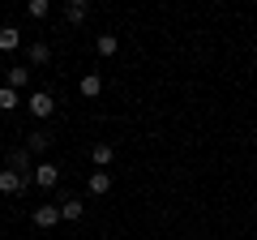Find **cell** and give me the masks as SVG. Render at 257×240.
Listing matches in <instances>:
<instances>
[{
  "mask_svg": "<svg viewBox=\"0 0 257 240\" xmlns=\"http://www.w3.org/2000/svg\"><path fill=\"white\" fill-rule=\"evenodd\" d=\"M60 223V206H35V227H56Z\"/></svg>",
  "mask_w": 257,
  "mask_h": 240,
  "instance_id": "5b68a950",
  "label": "cell"
},
{
  "mask_svg": "<svg viewBox=\"0 0 257 240\" xmlns=\"http://www.w3.org/2000/svg\"><path fill=\"white\" fill-rule=\"evenodd\" d=\"M30 185H39V189H56V185H60V167L47 163V159H43V163H35V172H30Z\"/></svg>",
  "mask_w": 257,
  "mask_h": 240,
  "instance_id": "6da1fadb",
  "label": "cell"
},
{
  "mask_svg": "<svg viewBox=\"0 0 257 240\" xmlns=\"http://www.w3.org/2000/svg\"><path fill=\"white\" fill-rule=\"evenodd\" d=\"M18 90H13V86H0V111H13V107H18Z\"/></svg>",
  "mask_w": 257,
  "mask_h": 240,
  "instance_id": "7c38bea8",
  "label": "cell"
},
{
  "mask_svg": "<svg viewBox=\"0 0 257 240\" xmlns=\"http://www.w3.org/2000/svg\"><path fill=\"white\" fill-rule=\"evenodd\" d=\"M77 90H82V94H86V99H94V94H99V90H103V77H99V73H86V77H82V82H77Z\"/></svg>",
  "mask_w": 257,
  "mask_h": 240,
  "instance_id": "9c48e42d",
  "label": "cell"
},
{
  "mask_svg": "<svg viewBox=\"0 0 257 240\" xmlns=\"http://www.w3.org/2000/svg\"><path fill=\"white\" fill-rule=\"evenodd\" d=\"M9 172H18V176H26V172H35V163H30V150L26 146H18V150H9Z\"/></svg>",
  "mask_w": 257,
  "mask_h": 240,
  "instance_id": "277c9868",
  "label": "cell"
},
{
  "mask_svg": "<svg viewBox=\"0 0 257 240\" xmlns=\"http://www.w3.org/2000/svg\"><path fill=\"white\" fill-rule=\"evenodd\" d=\"M52 133H47V129H35V133H26V150H30V155H43V150L47 146H52Z\"/></svg>",
  "mask_w": 257,
  "mask_h": 240,
  "instance_id": "8992f818",
  "label": "cell"
},
{
  "mask_svg": "<svg viewBox=\"0 0 257 240\" xmlns=\"http://www.w3.org/2000/svg\"><path fill=\"white\" fill-rule=\"evenodd\" d=\"M52 60V47L47 43H30V65H47Z\"/></svg>",
  "mask_w": 257,
  "mask_h": 240,
  "instance_id": "8fae6325",
  "label": "cell"
},
{
  "mask_svg": "<svg viewBox=\"0 0 257 240\" xmlns=\"http://www.w3.org/2000/svg\"><path fill=\"white\" fill-rule=\"evenodd\" d=\"M26 82H30V69H9V86L13 90H22Z\"/></svg>",
  "mask_w": 257,
  "mask_h": 240,
  "instance_id": "2e32d148",
  "label": "cell"
},
{
  "mask_svg": "<svg viewBox=\"0 0 257 240\" xmlns=\"http://www.w3.org/2000/svg\"><path fill=\"white\" fill-rule=\"evenodd\" d=\"M56 206H60V219H69V223H77V219H82V214H86V206L77 202V197H60V202H56Z\"/></svg>",
  "mask_w": 257,
  "mask_h": 240,
  "instance_id": "52a82bcc",
  "label": "cell"
},
{
  "mask_svg": "<svg viewBox=\"0 0 257 240\" xmlns=\"http://www.w3.org/2000/svg\"><path fill=\"white\" fill-rule=\"evenodd\" d=\"M86 13H90V5H86V0H69V5H64V18L73 22V26H82Z\"/></svg>",
  "mask_w": 257,
  "mask_h": 240,
  "instance_id": "ba28073f",
  "label": "cell"
},
{
  "mask_svg": "<svg viewBox=\"0 0 257 240\" xmlns=\"http://www.w3.org/2000/svg\"><path fill=\"white\" fill-rule=\"evenodd\" d=\"M18 43H22V35H18V30H13V26H0V52H13Z\"/></svg>",
  "mask_w": 257,
  "mask_h": 240,
  "instance_id": "30bf717a",
  "label": "cell"
},
{
  "mask_svg": "<svg viewBox=\"0 0 257 240\" xmlns=\"http://www.w3.org/2000/svg\"><path fill=\"white\" fill-rule=\"evenodd\" d=\"M26 107H30V116L47 120V116H52V111H56V99H52V94H47V90H35V94H30V99H26Z\"/></svg>",
  "mask_w": 257,
  "mask_h": 240,
  "instance_id": "7a4b0ae2",
  "label": "cell"
},
{
  "mask_svg": "<svg viewBox=\"0 0 257 240\" xmlns=\"http://www.w3.org/2000/svg\"><path fill=\"white\" fill-rule=\"evenodd\" d=\"M111 189V172H94L90 176V193H107Z\"/></svg>",
  "mask_w": 257,
  "mask_h": 240,
  "instance_id": "4fadbf2b",
  "label": "cell"
},
{
  "mask_svg": "<svg viewBox=\"0 0 257 240\" xmlns=\"http://www.w3.org/2000/svg\"><path fill=\"white\" fill-rule=\"evenodd\" d=\"M94 47H99V56H116L120 39H116V35H99V43H94Z\"/></svg>",
  "mask_w": 257,
  "mask_h": 240,
  "instance_id": "5bb4252c",
  "label": "cell"
},
{
  "mask_svg": "<svg viewBox=\"0 0 257 240\" xmlns=\"http://www.w3.org/2000/svg\"><path fill=\"white\" fill-rule=\"evenodd\" d=\"M26 13H30V18H47V13H52V5H47V0H30Z\"/></svg>",
  "mask_w": 257,
  "mask_h": 240,
  "instance_id": "e0dca14e",
  "label": "cell"
},
{
  "mask_svg": "<svg viewBox=\"0 0 257 240\" xmlns=\"http://www.w3.org/2000/svg\"><path fill=\"white\" fill-rule=\"evenodd\" d=\"M111 159H116V150H111L107 142H99V146H94V163H99V167H107Z\"/></svg>",
  "mask_w": 257,
  "mask_h": 240,
  "instance_id": "9a60e30c",
  "label": "cell"
},
{
  "mask_svg": "<svg viewBox=\"0 0 257 240\" xmlns=\"http://www.w3.org/2000/svg\"><path fill=\"white\" fill-rule=\"evenodd\" d=\"M26 185H30V176H18V172H0V193H9V197H18V193H26Z\"/></svg>",
  "mask_w": 257,
  "mask_h": 240,
  "instance_id": "3957f363",
  "label": "cell"
}]
</instances>
